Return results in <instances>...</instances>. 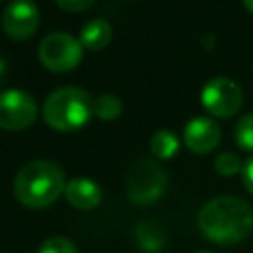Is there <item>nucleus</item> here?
Listing matches in <instances>:
<instances>
[{"mask_svg":"<svg viewBox=\"0 0 253 253\" xmlns=\"http://www.w3.org/2000/svg\"><path fill=\"white\" fill-rule=\"evenodd\" d=\"M38 113L36 99L24 89L0 91V126L8 130L28 126Z\"/></svg>","mask_w":253,"mask_h":253,"instance_id":"obj_7","label":"nucleus"},{"mask_svg":"<svg viewBox=\"0 0 253 253\" xmlns=\"http://www.w3.org/2000/svg\"><path fill=\"white\" fill-rule=\"evenodd\" d=\"M6 73H8V65H6V61L0 57V83L6 79Z\"/></svg>","mask_w":253,"mask_h":253,"instance_id":"obj_20","label":"nucleus"},{"mask_svg":"<svg viewBox=\"0 0 253 253\" xmlns=\"http://www.w3.org/2000/svg\"><path fill=\"white\" fill-rule=\"evenodd\" d=\"M65 198L71 206L89 210L101 202V188L97 182H93L85 176H77L65 184Z\"/></svg>","mask_w":253,"mask_h":253,"instance_id":"obj_10","label":"nucleus"},{"mask_svg":"<svg viewBox=\"0 0 253 253\" xmlns=\"http://www.w3.org/2000/svg\"><path fill=\"white\" fill-rule=\"evenodd\" d=\"M178 136L168 128L156 130L150 138V150L156 158H170L178 150Z\"/></svg>","mask_w":253,"mask_h":253,"instance_id":"obj_13","label":"nucleus"},{"mask_svg":"<svg viewBox=\"0 0 253 253\" xmlns=\"http://www.w3.org/2000/svg\"><path fill=\"white\" fill-rule=\"evenodd\" d=\"M202 103L215 117H231L241 109L243 91L229 77H213L202 89Z\"/></svg>","mask_w":253,"mask_h":253,"instance_id":"obj_6","label":"nucleus"},{"mask_svg":"<svg viewBox=\"0 0 253 253\" xmlns=\"http://www.w3.org/2000/svg\"><path fill=\"white\" fill-rule=\"evenodd\" d=\"M221 138L219 125L210 117H194L184 128V142L194 152H210Z\"/></svg>","mask_w":253,"mask_h":253,"instance_id":"obj_9","label":"nucleus"},{"mask_svg":"<svg viewBox=\"0 0 253 253\" xmlns=\"http://www.w3.org/2000/svg\"><path fill=\"white\" fill-rule=\"evenodd\" d=\"M235 142L243 150H253V113H245L235 125Z\"/></svg>","mask_w":253,"mask_h":253,"instance_id":"obj_15","label":"nucleus"},{"mask_svg":"<svg viewBox=\"0 0 253 253\" xmlns=\"http://www.w3.org/2000/svg\"><path fill=\"white\" fill-rule=\"evenodd\" d=\"M121 111H123V103L113 93H101L93 101V113L99 119H115L121 115Z\"/></svg>","mask_w":253,"mask_h":253,"instance_id":"obj_14","label":"nucleus"},{"mask_svg":"<svg viewBox=\"0 0 253 253\" xmlns=\"http://www.w3.org/2000/svg\"><path fill=\"white\" fill-rule=\"evenodd\" d=\"M38 55L45 67L53 71H67L81 61L83 45L79 38L67 32H51L40 42Z\"/></svg>","mask_w":253,"mask_h":253,"instance_id":"obj_5","label":"nucleus"},{"mask_svg":"<svg viewBox=\"0 0 253 253\" xmlns=\"http://www.w3.org/2000/svg\"><path fill=\"white\" fill-rule=\"evenodd\" d=\"M243 6H245L249 12H253V0H245V2H243Z\"/></svg>","mask_w":253,"mask_h":253,"instance_id":"obj_21","label":"nucleus"},{"mask_svg":"<svg viewBox=\"0 0 253 253\" xmlns=\"http://www.w3.org/2000/svg\"><path fill=\"white\" fill-rule=\"evenodd\" d=\"M213 166H215V170H217L221 176H233V174H237L239 170H243V164H241L239 156L233 154V152H221V154L215 158Z\"/></svg>","mask_w":253,"mask_h":253,"instance_id":"obj_17","label":"nucleus"},{"mask_svg":"<svg viewBox=\"0 0 253 253\" xmlns=\"http://www.w3.org/2000/svg\"><path fill=\"white\" fill-rule=\"evenodd\" d=\"M241 176H243V184H245V188L253 194V156H251V158H247V162L243 164Z\"/></svg>","mask_w":253,"mask_h":253,"instance_id":"obj_19","label":"nucleus"},{"mask_svg":"<svg viewBox=\"0 0 253 253\" xmlns=\"http://www.w3.org/2000/svg\"><path fill=\"white\" fill-rule=\"evenodd\" d=\"M196 253H211V251H196Z\"/></svg>","mask_w":253,"mask_h":253,"instance_id":"obj_22","label":"nucleus"},{"mask_svg":"<svg viewBox=\"0 0 253 253\" xmlns=\"http://www.w3.org/2000/svg\"><path fill=\"white\" fill-rule=\"evenodd\" d=\"M65 174L51 160H30L14 178V194L28 208H43L53 204L65 192Z\"/></svg>","mask_w":253,"mask_h":253,"instance_id":"obj_2","label":"nucleus"},{"mask_svg":"<svg viewBox=\"0 0 253 253\" xmlns=\"http://www.w3.org/2000/svg\"><path fill=\"white\" fill-rule=\"evenodd\" d=\"M38 253H77V247L71 239L63 235H51L40 245Z\"/></svg>","mask_w":253,"mask_h":253,"instance_id":"obj_16","label":"nucleus"},{"mask_svg":"<svg viewBox=\"0 0 253 253\" xmlns=\"http://www.w3.org/2000/svg\"><path fill=\"white\" fill-rule=\"evenodd\" d=\"M166 184V170L152 158H140L126 174V196L134 204H150L164 194Z\"/></svg>","mask_w":253,"mask_h":253,"instance_id":"obj_4","label":"nucleus"},{"mask_svg":"<svg viewBox=\"0 0 253 253\" xmlns=\"http://www.w3.org/2000/svg\"><path fill=\"white\" fill-rule=\"evenodd\" d=\"M59 8H63V10H85V8H89L93 2L91 0H57L55 2Z\"/></svg>","mask_w":253,"mask_h":253,"instance_id":"obj_18","label":"nucleus"},{"mask_svg":"<svg viewBox=\"0 0 253 253\" xmlns=\"http://www.w3.org/2000/svg\"><path fill=\"white\" fill-rule=\"evenodd\" d=\"M136 235V243L140 249H144L146 253H158L164 245V235L160 231V227L156 223H152L150 219L140 221L134 229Z\"/></svg>","mask_w":253,"mask_h":253,"instance_id":"obj_12","label":"nucleus"},{"mask_svg":"<svg viewBox=\"0 0 253 253\" xmlns=\"http://www.w3.org/2000/svg\"><path fill=\"white\" fill-rule=\"evenodd\" d=\"M198 225L213 243H237L253 231V208L237 196H217L200 208Z\"/></svg>","mask_w":253,"mask_h":253,"instance_id":"obj_1","label":"nucleus"},{"mask_svg":"<svg viewBox=\"0 0 253 253\" xmlns=\"http://www.w3.org/2000/svg\"><path fill=\"white\" fill-rule=\"evenodd\" d=\"M113 36V28L107 20L103 18H91L83 24L81 32H79V42L83 47H89V49H101L109 43Z\"/></svg>","mask_w":253,"mask_h":253,"instance_id":"obj_11","label":"nucleus"},{"mask_svg":"<svg viewBox=\"0 0 253 253\" xmlns=\"http://www.w3.org/2000/svg\"><path fill=\"white\" fill-rule=\"evenodd\" d=\"M40 24V10L34 2L12 0L2 12V28L10 38L24 40L36 32Z\"/></svg>","mask_w":253,"mask_h":253,"instance_id":"obj_8","label":"nucleus"},{"mask_svg":"<svg viewBox=\"0 0 253 253\" xmlns=\"http://www.w3.org/2000/svg\"><path fill=\"white\" fill-rule=\"evenodd\" d=\"M93 113L91 95L75 85L53 89L43 103V119L55 130H73L83 126Z\"/></svg>","mask_w":253,"mask_h":253,"instance_id":"obj_3","label":"nucleus"}]
</instances>
